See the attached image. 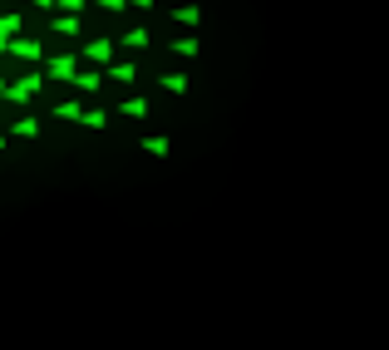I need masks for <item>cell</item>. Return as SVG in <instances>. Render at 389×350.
Wrapping results in <instances>:
<instances>
[{
	"label": "cell",
	"mask_w": 389,
	"mask_h": 350,
	"mask_svg": "<svg viewBox=\"0 0 389 350\" xmlns=\"http://www.w3.org/2000/svg\"><path fill=\"white\" fill-rule=\"evenodd\" d=\"M173 20L188 25V30H197V25H202V5H173Z\"/></svg>",
	"instance_id": "obj_11"
},
{
	"label": "cell",
	"mask_w": 389,
	"mask_h": 350,
	"mask_svg": "<svg viewBox=\"0 0 389 350\" xmlns=\"http://www.w3.org/2000/svg\"><path fill=\"white\" fill-rule=\"evenodd\" d=\"M118 45H123V50H148V45H153V35H148V25H128Z\"/></svg>",
	"instance_id": "obj_5"
},
{
	"label": "cell",
	"mask_w": 389,
	"mask_h": 350,
	"mask_svg": "<svg viewBox=\"0 0 389 350\" xmlns=\"http://www.w3.org/2000/svg\"><path fill=\"white\" fill-rule=\"evenodd\" d=\"M108 118H113L108 109H89V114L79 118V128H89V133H98V128H108Z\"/></svg>",
	"instance_id": "obj_15"
},
{
	"label": "cell",
	"mask_w": 389,
	"mask_h": 350,
	"mask_svg": "<svg viewBox=\"0 0 389 350\" xmlns=\"http://www.w3.org/2000/svg\"><path fill=\"white\" fill-rule=\"evenodd\" d=\"M60 10H64V15H84V10H89V0H60Z\"/></svg>",
	"instance_id": "obj_19"
},
{
	"label": "cell",
	"mask_w": 389,
	"mask_h": 350,
	"mask_svg": "<svg viewBox=\"0 0 389 350\" xmlns=\"http://www.w3.org/2000/svg\"><path fill=\"white\" fill-rule=\"evenodd\" d=\"M50 30H55V35H64V40H74V35H79V15H64V10H60V15L50 20Z\"/></svg>",
	"instance_id": "obj_7"
},
{
	"label": "cell",
	"mask_w": 389,
	"mask_h": 350,
	"mask_svg": "<svg viewBox=\"0 0 389 350\" xmlns=\"http://www.w3.org/2000/svg\"><path fill=\"white\" fill-rule=\"evenodd\" d=\"M0 55H15V60H30V64H45V60H50L40 40H10V45H0Z\"/></svg>",
	"instance_id": "obj_3"
},
{
	"label": "cell",
	"mask_w": 389,
	"mask_h": 350,
	"mask_svg": "<svg viewBox=\"0 0 389 350\" xmlns=\"http://www.w3.org/2000/svg\"><path fill=\"white\" fill-rule=\"evenodd\" d=\"M173 50H178V55H188V60H197L202 40H197V35H188V40H173Z\"/></svg>",
	"instance_id": "obj_17"
},
{
	"label": "cell",
	"mask_w": 389,
	"mask_h": 350,
	"mask_svg": "<svg viewBox=\"0 0 389 350\" xmlns=\"http://www.w3.org/2000/svg\"><path fill=\"white\" fill-rule=\"evenodd\" d=\"M158 84H163V89H168V94H178V99H183V94H188V89H193V79H188V74H183V69H168V74H158Z\"/></svg>",
	"instance_id": "obj_6"
},
{
	"label": "cell",
	"mask_w": 389,
	"mask_h": 350,
	"mask_svg": "<svg viewBox=\"0 0 389 350\" xmlns=\"http://www.w3.org/2000/svg\"><path fill=\"white\" fill-rule=\"evenodd\" d=\"M30 5H35V10H55L60 0H30Z\"/></svg>",
	"instance_id": "obj_20"
},
{
	"label": "cell",
	"mask_w": 389,
	"mask_h": 350,
	"mask_svg": "<svg viewBox=\"0 0 389 350\" xmlns=\"http://www.w3.org/2000/svg\"><path fill=\"white\" fill-rule=\"evenodd\" d=\"M138 148H143V153H153V158H168V153H173V143H168L163 133H148V138H138Z\"/></svg>",
	"instance_id": "obj_9"
},
{
	"label": "cell",
	"mask_w": 389,
	"mask_h": 350,
	"mask_svg": "<svg viewBox=\"0 0 389 350\" xmlns=\"http://www.w3.org/2000/svg\"><path fill=\"white\" fill-rule=\"evenodd\" d=\"M103 79H108V69L84 64V69H79V79H74V89H79V94H98V89H103Z\"/></svg>",
	"instance_id": "obj_4"
},
{
	"label": "cell",
	"mask_w": 389,
	"mask_h": 350,
	"mask_svg": "<svg viewBox=\"0 0 389 350\" xmlns=\"http://www.w3.org/2000/svg\"><path fill=\"white\" fill-rule=\"evenodd\" d=\"M10 138H40V118H35V114L15 118V123H10Z\"/></svg>",
	"instance_id": "obj_10"
},
{
	"label": "cell",
	"mask_w": 389,
	"mask_h": 350,
	"mask_svg": "<svg viewBox=\"0 0 389 350\" xmlns=\"http://www.w3.org/2000/svg\"><path fill=\"white\" fill-rule=\"evenodd\" d=\"M89 64H113L118 60V45L108 40V35H98V40H84V50H79Z\"/></svg>",
	"instance_id": "obj_2"
},
{
	"label": "cell",
	"mask_w": 389,
	"mask_h": 350,
	"mask_svg": "<svg viewBox=\"0 0 389 350\" xmlns=\"http://www.w3.org/2000/svg\"><path fill=\"white\" fill-rule=\"evenodd\" d=\"M15 35H20V15H15V10H5V15H0V45H10Z\"/></svg>",
	"instance_id": "obj_14"
},
{
	"label": "cell",
	"mask_w": 389,
	"mask_h": 350,
	"mask_svg": "<svg viewBox=\"0 0 389 350\" xmlns=\"http://www.w3.org/2000/svg\"><path fill=\"white\" fill-rule=\"evenodd\" d=\"M148 114V99H128V104H118V118H143Z\"/></svg>",
	"instance_id": "obj_16"
},
{
	"label": "cell",
	"mask_w": 389,
	"mask_h": 350,
	"mask_svg": "<svg viewBox=\"0 0 389 350\" xmlns=\"http://www.w3.org/2000/svg\"><path fill=\"white\" fill-rule=\"evenodd\" d=\"M133 10H158V0H133Z\"/></svg>",
	"instance_id": "obj_21"
},
{
	"label": "cell",
	"mask_w": 389,
	"mask_h": 350,
	"mask_svg": "<svg viewBox=\"0 0 389 350\" xmlns=\"http://www.w3.org/2000/svg\"><path fill=\"white\" fill-rule=\"evenodd\" d=\"M98 10H103V15H123V10H128V5H133V0H94Z\"/></svg>",
	"instance_id": "obj_18"
},
{
	"label": "cell",
	"mask_w": 389,
	"mask_h": 350,
	"mask_svg": "<svg viewBox=\"0 0 389 350\" xmlns=\"http://www.w3.org/2000/svg\"><path fill=\"white\" fill-rule=\"evenodd\" d=\"M0 99H5V104H30L35 94H30V89H25V84L15 79V84H0Z\"/></svg>",
	"instance_id": "obj_12"
},
{
	"label": "cell",
	"mask_w": 389,
	"mask_h": 350,
	"mask_svg": "<svg viewBox=\"0 0 389 350\" xmlns=\"http://www.w3.org/2000/svg\"><path fill=\"white\" fill-rule=\"evenodd\" d=\"M50 114H55V118H69V123H79V118L89 114V109H79V99H64V104H55Z\"/></svg>",
	"instance_id": "obj_13"
},
{
	"label": "cell",
	"mask_w": 389,
	"mask_h": 350,
	"mask_svg": "<svg viewBox=\"0 0 389 350\" xmlns=\"http://www.w3.org/2000/svg\"><path fill=\"white\" fill-rule=\"evenodd\" d=\"M79 69H84V64H79L74 55H50V60H45V74H50V79H64V84H74Z\"/></svg>",
	"instance_id": "obj_1"
},
{
	"label": "cell",
	"mask_w": 389,
	"mask_h": 350,
	"mask_svg": "<svg viewBox=\"0 0 389 350\" xmlns=\"http://www.w3.org/2000/svg\"><path fill=\"white\" fill-rule=\"evenodd\" d=\"M108 79H118V84H133V79H138V64H133V60H113V64H108Z\"/></svg>",
	"instance_id": "obj_8"
}]
</instances>
